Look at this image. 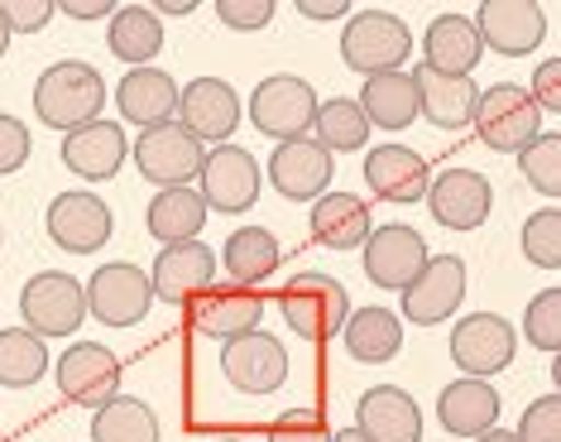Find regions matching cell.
I'll use <instances>...</instances> for the list:
<instances>
[{
    "label": "cell",
    "mask_w": 561,
    "mask_h": 442,
    "mask_svg": "<svg viewBox=\"0 0 561 442\" xmlns=\"http://www.w3.org/2000/svg\"><path fill=\"white\" fill-rule=\"evenodd\" d=\"M20 313L34 337H68V332H78L87 318V294L72 274L44 270L20 288Z\"/></svg>",
    "instance_id": "obj_8"
},
{
    "label": "cell",
    "mask_w": 561,
    "mask_h": 442,
    "mask_svg": "<svg viewBox=\"0 0 561 442\" xmlns=\"http://www.w3.org/2000/svg\"><path fill=\"white\" fill-rule=\"evenodd\" d=\"M216 15L231 30H264L274 20V0H216Z\"/></svg>",
    "instance_id": "obj_45"
},
{
    "label": "cell",
    "mask_w": 561,
    "mask_h": 442,
    "mask_svg": "<svg viewBox=\"0 0 561 442\" xmlns=\"http://www.w3.org/2000/svg\"><path fill=\"white\" fill-rule=\"evenodd\" d=\"M101 106H106V78L92 63H78V58L54 63L34 82V116L62 135L101 121Z\"/></svg>",
    "instance_id": "obj_1"
},
{
    "label": "cell",
    "mask_w": 561,
    "mask_h": 442,
    "mask_svg": "<svg viewBox=\"0 0 561 442\" xmlns=\"http://www.w3.org/2000/svg\"><path fill=\"white\" fill-rule=\"evenodd\" d=\"M106 44H111V54H116L121 63L149 68L154 54L163 48V24L154 15V5H121V10H111Z\"/></svg>",
    "instance_id": "obj_32"
},
{
    "label": "cell",
    "mask_w": 561,
    "mask_h": 442,
    "mask_svg": "<svg viewBox=\"0 0 561 442\" xmlns=\"http://www.w3.org/2000/svg\"><path fill=\"white\" fill-rule=\"evenodd\" d=\"M145 217H149L145 222L149 236L163 246L197 241V231L207 226V202L197 197V188H159V197L149 202Z\"/></svg>",
    "instance_id": "obj_33"
},
{
    "label": "cell",
    "mask_w": 561,
    "mask_h": 442,
    "mask_svg": "<svg viewBox=\"0 0 561 442\" xmlns=\"http://www.w3.org/2000/svg\"><path fill=\"white\" fill-rule=\"evenodd\" d=\"M514 351H518V332L500 318V313H470V318H461L451 332V361H456V371L470 375V381H490V375L508 371Z\"/></svg>",
    "instance_id": "obj_11"
},
{
    "label": "cell",
    "mask_w": 561,
    "mask_h": 442,
    "mask_svg": "<svg viewBox=\"0 0 561 442\" xmlns=\"http://www.w3.org/2000/svg\"><path fill=\"white\" fill-rule=\"evenodd\" d=\"M437 419L446 433L456 438H480L490 433V428H500V395H494L490 381H456L442 389L437 399Z\"/></svg>",
    "instance_id": "obj_27"
},
{
    "label": "cell",
    "mask_w": 561,
    "mask_h": 442,
    "mask_svg": "<svg viewBox=\"0 0 561 442\" xmlns=\"http://www.w3.org/2000/svg\"><path fill=\"white\" fill-rule=\"evenodd\" d=\"M408 54H413V34L399 15L389 10H360L351 15V24L341 30V58L346 68L365 72V78H379V72H403Z\"/></svg>",
    "instance_id": "obj_2"
},
{
    "label": "cell",
    "mask_w": 561,
    "mask_h": 442,
    "mask_svg": "<svg viewBox=\"0 0 561 442\" xmlns=\"http://www.w3.org/2000/svg\"><path fill=\"white\" fill-rule=\"evenodd\" d=\"M427 207L446 231H476L494 207V188L476 169H446L427 179Z\"/></svg>",
    "instance_id": "obj_16"
},
{
    "label": "cell",
    "mask_w": 561,
    "mask_h": 442,
    "mask_svg": "<svg viewBox=\"0 0 561 442\" xmlns=\"http://www.w3.org/2000/svg\"><path fill=\"white\" fill-rule=\"evenodd\" d=\"M116 106L121 116L139 125V131H154L178 116V82L163 68H130L116 87Z\"/></svg>",
    "instance_id": "obj_25"
},
{
    "label": "cell",
    "mask_w": 561,
    "mask_h": 442,
    "mask_svg": "<svg viewBox=\"0 0 561 442\" xmlns=\"http://www.w3.org/2000/svg\"><path fill=\"white\" fill-rule=\"evenodd\" d=\"M355 101H360L369 125H379V131H408L417 116L413 72H379V78H365V92Z\"/></svg>",
    "instance_id": "obj_31"
},
{
    "label": "cell",
    "mask_w": 561,
    "mask_h": 442,
    "mask_svg": "<svg viewBox=\"0 0 561 442\" xmlns=\"http://www.w3.org/2000/svg\"><path fill=\"white\" fill-rule=\"evenodd\" d=\"M30 149H34L30 125L0 111V179H5V173H20L24 163H30Z\"/></svg>",
    "instance_id": "obj_42"
},
{
    "label": "cell",
    "mask_w": 561,
    "mask_h": 442,
    "mask_svg": "<svg viewBox=\"0 0 561 442\" xmlns=\"http://www.w3.org/2000/svg\"><path fill=\"white\" fill-rule=\"evenodd\" d=\"M202 159H207V145L193 140L178 121L154 125V131H139V140H135L139 179L154 183V188H187L197 179Z\"/></svg>",
    "instance_id": "obj_9"
},
{
    "label": "cell",
    "mask_w": 561,
    "mask_h": 442,
    "mask_svg": "<svg viewBox=\"0 0 561 442\" xmlns=\"http://www.w3.org/2000/svg\"><path fill=\"white\" fill-rule=\"evenodd\" d=\"M264 442H331V433H327V419H322V413L293 409V413H284V419L270 428V438H264Z\"/></svg>",
    "instance_id": "obj_43"
},
{
    "label": "cell",
    "mask_w": 561,
    "mask_h": 442,
    "mask_svg": "<svg viewBox=\"0 0 561 442\" xmlns=\"http://www.w3.org/2000/svg\"><path fill=\"white\" fill-rule=\"evenodd\" d=\"M62 10H68L72 20H106L111 15V0H68Z\"/></svg>",
    "instance_id": "obj_48"
},
{
    "label": "cell",
    "mask_w": 561,
    "mask_h": 442,
    "mask_svg": "<svg viewBox=\"0 0 561 442\" xmlns=\"http://www.w3.org/2000/svg\"><path fill=\"white\" fill-rule=\"evenodd\" d=\"M5 44H10V30H5V20H0V54H5Z\"/></svg>",
    "instance_id": "obj_52"
},
{
    "label": "cell",
    "mask_w": 561,
    "mask_h": 442,
    "mask_svg": "<svg viewBox=\"0 0 561 442\" xmlns=\"http://www.w3.org/2000/svg\"><path fill=\"white\" fill-rule=\"evenodd\" d=\"M466 303V264L461 256H432L413 284L403 288V318L413 327H437Z\"/></svg>",
    "instance_id": "obj_13"
},
{
    "label": "cell",
    "mask_w": 561,
    "mask_h": 442,
    "mask_svg": "<svg viewBox=\"0 0 561 442\" xmlns=\"http://www.w3.org/2000/svg\"><path fill=\"white\" fill-rule=\"evenodd\" d=\"M476 34L480 44H490L504 58H528L542 44L547 20L533 0H484L476 15Z\"/></svg>",
    "instance_id": "obj_17"
},
{
    "label": "cell",
    "mask_w": 561,
    "mask_h": 442,
    "mask_svg": "<svg viewBox=\"0 0 561 442\" xmlns=\"http://www.w3.org/2000/svg\"><path fill=\"white\" fill-rule=\"evenodd\" d=\"M523 256H528V264H542V270H557L561 264V212L557 207H542L528 217V226H523Z\"/></svg>",
    "instance_id": "obj_40"
},
{
    "label": "cell",
    "mask_w": 561,
    "mask_h": 442,
    "mask_svg": "<svg viewBox=\"0 0 561 442\" xmlns=\"http://www.w3.org/2000/svg\"><path fill=\"white\" fill-rule=\"evenodd\" d=\"M278 260H284V250H278L274 231H264V226H240V231H231V241L221 246V264L240 288L264 284L278 270Z\"/></svg>",
    "instance_id": "obj_34"
},
{
    "label": "cell",
    "mask_w": 561,
    "mask_h": 442,
    "mask_svg": "<svg viewBox=\"0 0 561 442\" xmlns=\"http://www.w3.org/2000/svg\"><path fill=\"white\" fill-rule=\"evenodd\" d=\"M54 0H0V20H5L10 34H39L48 20H54Z\"/></svg>",
    "instance_id": "obj_44"
},
{
    "label": "cell",
    "mask_w": 561,
    "mask_h": 442,
    "mask_svg": "<svg viewBox=\"0 0 561 442\" xmlns=\"http://www.w3.org/2000/svg\"><path fill=\"white\" fill-rule=\"evenodd\" d=\"M538 125H542V111L538 101L528 97V87L518 82H500V87H484L480 101H476V131L480 140L500 155H518L538 140Z\"/></svg>",
    "instance_id": "obj_4"
},
{
    "label": "cell",
    "mask_w": 561,
    "mask_h": 442,
    "mask_svg": "<svg viewBox=\"0 0 561 442\" xmlns=\"http://www.w3.org/2000/svg\"><path fill=\"white\" fill-rule=\"evenodd\" d=\"M518 442H561V399L557 395H542L523 409L518 419Z\"/></svg>",
    "instance_id": "obj_41"
},
{
    "label": "cell",
    "mask_w": 561,
    "mask_h": 442,
    "mask_svg": "<svg viewBox=\"0 0 561 442\" xmlns=\"http://www.w3.org/2000/svg\"><path fill=\"white\" fill-rule=\"evenodd\" d=\"M149 284H154V298H163V303H187V298L207 294L216 284V250L202 241L163 246Z\"/></svg>",
    "instance_id": "obj_20"
},
{
    "label": "cell",
    "mask_w": 561,
    "mask_h": 442,
    "mask_svg": "<svg viewBox=\"0 0 561 442\" xmlns=\"http://www.w3.org/2000/svg\"><path fill=\"white\" fill-rule=\"evenodd\" d=\"M533 101H538V111H561V58H547L538 63V72H533Z\"/></svg>",
    "instance_id": "obj_46"
},
{
    "label": "cell",
    "mask_w": 561,
    "mask_h": 442,
    "mask_svg": "<svg viewBox=\"0 0 561 442\" xmlns=\"http://www.w3.org/2000/svg\"><path fill=\"white\" fill-rule=\"evenodd\" d=\"M298 15H308V20H336V15H346V0H298Z\"/></svg>",
    "instance_id": "obj_47"
},
{
    "label": "cell",
    "mask_w": 561,
    "mask_h": 442,
    "mask_svg": "<svg viewBox=\"0 0 561 442\" xmlns=\"http://www.w3.org/2000/svg\"><path fill=\"white\" fill-rule=\"evenodd\" d=\"M82 294H87V313H92L101 327H135L154 308V284H149V274L130 260L101 264Z\"/></svg>",
    "instance_id": "obj_5"
},
{
    "label": "cell",
    "mask_w": 561,
    "mask_h": 442,
    "mask_svg": "<svg viewBox=\"0 0 561 442\" xmlns=\"http://www.w3.org/2000/svg\"><path fill=\"white\" fill-rule=\"evenodd\" d=\"M341 337H346L351 356L365 365H385L403 351V322L389 308H355L346 327H341Z\"/></svg>",
    "instance_id": "obj_30"
},
{
    "label": "cell",
    "mask_w": 561,
    "mask_h": 442,
    "mask_svg": "<svg viewBox=\"0 0 561 442\" xmlns=\"http://www.w3.org/2000/svg\"><path fill=\"white\" fill-rule=\"evenodd\" d=\"M312 236L331 250H360L369 236V207L355 193H322L312 202Z\"/></svg>",
    "instance_id": "obj_29"
},
{
    "label": "cell",
    "mask_w": 561,
    "mask_h": 442,
    "mask_svg": "<svg viewBox=\"0 0 561 442\" xmlns=\"http://www.w3.org/2000/svg\"><path fill=\"white\" fill-rule=\"evenodd\" d=\"M360 256H365L369 284H375V288H389V294H403V288L413 284L417 274H423V264L432 260V256H427V241L413 231V226H403V222L369 226Z\"/></svg>",
    "instance_id": "obj_10"
},
{
    "label": "cell",
    "mask_w": 561,
    "mask_h": 442,
    "mask_svg": "<svg viewBox=\"0 0 561 442\" xmlns=\"http://www.w3.org/2000/svg\"><path fill=\"white\" fill-rule=\"evenodd\" d=\"M260 322H264V298L240 284H221V288L211 284L197 303V332L216 337V342H236L245 332H260Z\"/></svg>",
    "instance_id": "obj_26"
},
{
    "label": "cell",
    "mask_w": 561,
    "mask_h": 442,
    "mask_svg": "<svg viewBox=\"0 0 561 442\" xmlns=\"http://www.w3.org/2000/svg\"><path fill=\"white\" fill-rule=\"evenodd\" d=\"M270 183L288 202H317L331 188V155L317 140H284L270 159Z\"/></svg>",
    "instance_id": "obj_23"
},
{
    "label": "cell",
    "mask_w": 561,
    "mask_h": 442,
    "mask_svg": "<svg viewBox=\"0 0 561 442\" xmlns=\"http://www.w3.org/2000/svg\"><path fill=\"white\" fill-rule=\"evenodd\" d=\"M355 428L369 442H423V409L399 385H375L355 404Z\"/></svg>",
    "instance_id": "obj_19"
},
{
    "label": "cell",
    "mask_w": 561,
    "mask_h": 442,
    "mask_svg": "<svg viewBox=\"0 0 561 442\" xmlns=\"http://www.w3.org/2000/svg\"><path fill=\"white\" fill-rule=\"evenodd\" d=\"M92 442H159V419L145 399L116 395L92 413Z\"/></svg>",
    "instance_id": "obj_36"
},
{
    "label": "cell",
    "mask_w": 561,
    "mask_h": 442,
    "mask_svg": "<svg viewBox=\"0 0 561 442\" xmlns=\"http://www.w3.org/2000/svg\"><path fill=\"white\" fill-rule=\"evenodd\" d=\"M197 197L207 202V212H226V217H240L260 202V163H254L250 149L240 145H216L207 149L197 169Z\"/></svg>",
    "instance_id": "obj_7"
},
{
    "label": "cell",
    "mask_w": 561,
    "mask_h": 442,
    "mask_svg": "<svg viewBox=\"0 0 561 442\" xmlns=\"http://www.w3.org/2000/svg\"><path fill=\"white\" fill-rule=\"evenodd\" d=\"M312 140L327 149V155H351L369 140V121L360 111V101L351 97H331V101H317V116H312Z\"/></svg>",
    "instance_id": "obj_35"
},
{
    "label": "cell",
    "mask_w": 561,
    "mask_h": 442,
    "mask_svg": "<svg viewBox=\"0 0 561 442\" xmlns=\"http://www.w3.org/2000/svg\"><path fill=\"white\" fill-rule=\"evenodd\" d=\"M125 155H130V145H125V131L116 121H92V125H82V131H68V140H62L68 173H78L87 183L116 179Z\"/></svg>",
    "instance_id": "obj_24"
},
{
    "label": "cell",
    "mask_w": 561,
    "mask_h": 442,
    "mask_svg": "<svg viewBox=\"0 0 561 442\" xmlns=\"http://www.w3.org/2000/svg\"><path fill=\"white\" fill-rule=\"evenodd\" d=\"M427 163L423 155H413L408 145H375L365 155V183L379 202H399V207H413V202L427 197Z\"/></svg>",
    "instance_id": "obj_21"
},
{
    "label": "cell",
    "mask_w": 561,
    "mask_h": 442,
    "mask_svg": "<svg viewBox=\"0 0 561 442\" xmlns=\"http://www.w3.org/2000/svg\"><path fill=\"white\" fill-rule=\"evenodd\" d=\"M523 332H528V342L538 351L557 356L561 351V288H542V294L523 308Z\"/></svg>",
    "instance_id": "obj_39"
},
{
    "label": "cell",
    "mask_w": 561,
    "mask_h": 442,
    "mask_svg": "<svg viewBox=\"0 0 561 442\" xmlns=\"http://www.w3.org/2000/svg\"><path fill=\"white\" fill-rule=\"evenodd\" d=\"M423 54H427V68L470 78L480 54H484V44L476 34V20L470 15H437L427 24V34H423Z\"/></svg>",
    "instance_id": "obj_28"
},
{
    "label": "cell",
    "mask_w": 561,
    "mask_h": 442,
    "mask_svg": "<svg viewBox=\"0 0 561 442\" xmlns=\"http://www.w3.org/2000/svg\"><path fill=\"white\" fill-rule=\"evenodd\" d=\"M312 116H317V92L302 78H293V72H274V78H264L254 87L250 97V121L260 135H270V140H302V135L312 131Z\"/></svg>",
    "instance_id": "obj_6"
},
{
    "label": "cell",
    "mask_w": 561,
    "mask_h": 442,
    "mask_svg": "<svg viewBox=\"0 0 561 442\" xmlns=\"http://www.w3.org/2000/svg\"><path fill=\"white\" fill-rule=\"evenodd\" d=\"M58 389L72 404H87V409H101L106 399L121 395V361L111 356L106 347L96 342H72L58 361Z\"/></svg>",
    "instance_id": "obj_18"
},
{
    "label": "cell",
    "mask_w": 561,
    "mask_h": 442,
    "mask_svg": "<svg viewBox=\"0 0 561 442\" xmlns=\"http://www.w3.org/2000/svg\"><path fill=\"white\" fill-rule=\"evenodd\" d=\"M178 125H183L193 140H231L236 135V125H240V97H236V87L226 82V78H197V82H187L183 92H178Z\"/></svg>",
    "instance_id": "obj_14"
},
{
    "label": "cell",
    "mask_w": 561,
    "mask_h": 442,
    "mask_svg": "<svg viewBox=\"0 0 561 442\" xmlns=\"http://www.w3.org/2000/svg\"><path fill=\"white\" fill-rule=\"evenodd\" d=\"M216 442H254V438H216Z\"/></svg>",
    "instance_id": "obj_53"
},
{
    "label": "cell",
    "mask_w": 561,
    "mask_h": 442,
    "mask_svg": "<svg viewBox=\"0 0 561 442\" xmlns=\"http://www.w3.org/2000/svg\"><path fill=\"white\" fill-rule=\"evenodd\" d=\"M518 173L528 179V188L561 197V135H538L528 149H518Z\"/></svg>",
    "instance_id": "obj_38"
},
{
    "label": "cell",
    "mask_w": 561,
    "mask_h": 442,
    "mask_svg": "<svg viewBox=\"0 0 561 442\" xmlns=\"http://www.w3.org/2000/svg\"><path fill=\"white\" fill-rule=\"evenodd\" d=\"M48 371V347L30 327H5L0 332V385L5 389H30Z\"/></svg>",
    "instance_id": "obj_37"
},
{
    "label": "cell",
    "mask_w": 561,
    "mask_h": 442,
    "mask_svg": "<svg viewBox=\"0 0 561 442\" xmlns=\"http://www.w3.org/2000/svg\"><path fill=\"white\" fill-rule=\"evenodd\" d=\"M193 10H197V0H163L154 15H193Z\"/></svg>",
    "instance_id": "obj_49"
},
{
    "label": "cell",
    "mask_w": 561,
    "mask_h": 442,
    "mask_svg": "<svg viewBox=\"0 0 561 442\" xmlns=\"http://www.w3.org/2000/svg\"><path fill=\"white\" fill-rule=\"evenodd\" d=\"M278 308H284V322L302 337V342H327V337H336L341 327H346L351 294L341 280L308 270V274H298V280H288Z\"/></svg>",
    "instance_id": "obj_3"
},
{
    "label": "cell",
    "mask_w": 561,
    "mask_h": 442,
    "mask_svg": "<svg viewBox=\"0 0 561 442\" xmlns=\"http://www.w3.org/2000/svg\"><path fill=\"white\" fill-rule=\"evenodd\" d=\"M413 87H417V116H427L437 131H461V125L476 121L480 87L470 78H456V72H437L427 63H417Z\"/></svg>",
    "instance_id": "obj_22"
},
{
    "label": "cell",
    "mask_w": 561,
    "mask_h": 442,
    "mask_svg": "<svg viewBox=\"0 0 561 442\" xmlns=\"http://www.w3.org/2000/svg\"><path fill=\"white\" fill-rule=\"evenodd\" d=\"M116 231V217L96 193H58L48 207V236L68 256H96Z\"/></svg>",
    "instance_id": "obj_15"
},
{
    "label": "cell",
    "mask_w": 561,
    "mask_h": 442,
    "mask_svg": "<svg viewBox=\"0 0 561 442\" xmlns=\"http://www.w3.org/2000/svg\"><path fill=\"white\" fill-rule=\"evenodd\" d=\"M470 442H518V438L504 433V428H490V433H480V438H470Z\"/></svg>",
    "instance_id": "obj_50"
},
{
    "label": "cell",
    "mask_w": 561,
    "mask_h": 442,
    "mask_svg": "<svg viewBox=\"0 0 561 442\" xmlns=\"http://www.w3.org/2000/svg\"><path fill=\"white\" fill-rule=\"evenodd\" d=\"M331 442H369V438L360 433V428H346V433H336V438H331Z\"/></svg>",
    "instance_id": "obj_51"
},
{
    "label": "cell",
    "mask_w": 561,
    "mask_h": 442,
    "mask_svg": "<svg viewBox=\"0 0 561 442\" xmlns=\"http://www.w3.org/2000/svg\"><path fill=\"white\" fill-rule=\"evenodd\" d=\"M221 375L240 395H274L288 381V347L270 332H245L221 347Z\"/></svg>",
    "instance_id": "obj_12"
}]
</instances>
